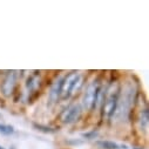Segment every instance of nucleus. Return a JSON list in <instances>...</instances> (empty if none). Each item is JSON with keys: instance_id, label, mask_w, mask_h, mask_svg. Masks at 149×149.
I'll use <instances>...</instances> for the list:
<instances>
[{"instance_id": "nucleus-8", "label": "nucleus", "mask_w": 149, "mask_h": 149, "mask_svg": "<svg viewBox=\"0 0 149 149\" xmlns=\"http://www.w3.org/2000/svg\"><path fill=\"white\" fill-rule=\"evenodd\" d=\"M148 122H149V113H148V109H144V110H142L141 118H140L141 127H142L143 129H147V127H148Z\"/></svg>"}, {"instance_id": "nucleus-5", "label": "nucleus", "mask_w": 149, "mask_h": 149, "mask_svg": "<svg viewBox=\"0 0 149 149\" xmlns=\"http://www.w3.org/2000/svg\"><path fill=\"white\" fill-rule=\"evenodd\" d=\"M15 84H17V72L15 70L8 72L1 84V93L5 96H10L14 91Z\"/></svg>"}, {"instance_id": "nucleus-7", "label": "nucleus", "mask_w": 149, "mask_h": 149, "mask_svg": "<svg viewBox=\"0 0 149 149\" xmlns=\"http://www.w3.org/2000/svg\"><path fill=\"white\" fill-rule=\"evenodd\" d=\"M96 144L102 149H119L120 146L113 141H97Z\"/></svg>"}, {"instance_id": "nucleus-6", "label": "nucleus", "mask_w": 149, "mask_h": 149, "mask_svg": "<svg viewBox=\"0 0 149 149\" xmlns=\"http://www.w3.org/2000/svg\"><path fill=\"white\" fill-rule=\"evenodd\" d=\"M62 79L63 78H59L53 84V86L51 87V91H49V100H51V102H56L58 99L60 97V89H61Z\"/></svg>"}, {"instance_id": "nucleus-2", "label": "nucleus", "mask_w": 149, "mask_h": 149, "mask_svg": "<svg viewBox=\"0 0 149 149\" xmlns=\"http://www.w3.org/2000/svg\"><path fill=\"white\" fill-rule=\"evenodd\" d=\"M79 78H80V74L78 72H70L67 77L62 79L61 89H60V97L62 100H66L72 95L73 89L75 87V84Z\"/></svg>"}, {"instance_id": "nucleus-10", "label": "nucleus", "mask_w": 149, "mask_h": 149, "mask_svg": "<svg viewBox=\"0 0 149 149\" xmlns=\"http://www.w3.org/2000/svg\"><path fill=\"white\" fill-rule=\"evenodd\" d=\"M0 149H4V148H3V147H0Z\"/></svg>"}, {"instance_id": "nucleus-4", "label": "nucleus", "mask_w": 149, "mask_h": 149, "mask_svg": "<svg viewBox=\"0 0 149 149\" xmlns=\"http://www.w3.org/2000/svg\"><path fill=\"white\" fill-rule=\"evenodd\" d=\"M80 115H81V106L72 104L61 113L60 120L63 123H73L80 118Z\"/></svg>"}, {"instance_id": "nucleus-1", "label": "nucleus", "mask_w": 149, "mask_h": 149, "mask_svg": "<svg viewBox=\"0 0 149 149\" xmlns=\"http://www.w3.org/2000/svg\"><path fill=\"white\" fill-rule=\"evenodd\" d=\"M118 102H119V86L118 84L111 85L106 94V99L102 106V113L103 116L106 118H111L115 114V109L118 107Z\"/></svg>"}, {"instance_id": "nucleus-9", "label": "nucleus", "mask_w": 149, "mask_h": 149, "mask_svg": "<svg viewBox=\"0 0 149 149\" xmlns=\"http://www.w3.org/2000/svg\"><path fill=\"white\" fill-rule=\"evenodd\" d=\"M13 133H14V129H13L12 126L0 123V134H3V135H12Z\"/></svg>"}, {"instance_id": "nucleus-3", "label": "nucleus", "mask_w": 149, "mask_h": 149, "mask_svg": "<svg viewBox=\"0 0 149 149\" xmlns=\"http://www.w3.org/2000/svg\"><path fill=\"white\" fill-rule=\"evenodd\" d=\"M99 89H100V87H99L97 81H93L86 88V92H85L84 99H82V103L87 110H92L96 106V97H97Z\"/></svg>"}]
</instances>
